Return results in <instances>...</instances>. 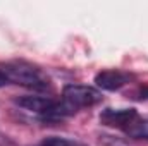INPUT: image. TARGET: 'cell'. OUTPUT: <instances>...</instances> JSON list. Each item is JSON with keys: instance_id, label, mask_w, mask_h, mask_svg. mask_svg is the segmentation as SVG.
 I'll return each mask as SVG.
<instances>
[{"instance_id": "1", "label": "cell", "mask_w": 148, "mask_h": 146, "mask_svg": "<svg viewBox=\"0 0 148 146\" xmlns=\"http://www.w3.org/2000/svg\"><path fill=\"white\" fill-rule=\"evenodd\" d=\"M0 71L5 74L9 83L24 86V88L35 89V91H45L50 88V77L31 62L10 60V62H5Z\"/></svg>"}, {"instance_id": "6", "label": "cell", "mask_w": 148, "mask_h": 146, "mask_svg": "<svg viewBox=\"0 0 148 146\" xmlns=\"http://www.w3.org/2000/svg\"><path fill=\"white\" fill-rule=\"evenodd\" d=\"M124 132L133 138V139H145L148 141V117H136L126 129Z\"/></svg>"}, {"instance_id": "9", "label": "cell", "mask_w": 148, "mask_h": 146, "mask_svg": "<svg viewBox=\"0 0 148 146\" xmlns=\"http://www.w3.org/2000/svg\"><path fill=\"white\" fill-rule=\"evenodd\" d=\"M7 84H9V79L5 77V74L0 71V88H3V86H7Z\"/></svg>"}, {"instance_id": "7", "label": "cell", "mask_w": 148, "mask_h": 146, "mask_svg": "<svg viewBox=\"0 0 148 146\" xmlns=\"http://www.w3.org/2000/svg\"><path fill=\"white\" fill-rule=\"evenodd\" d=\"M36 146H88L81 141H76V139H69V138H60V136H50V138H45L41 139Z\"/></svg>"}, {"instance_id": "4", "label": "cell", "mask_w": 148, "mask_h": 146, "mask_svg": "<svg viewBox=\"0 0 148 146\" xmlns=\"http://www.w3.org/2000/svg\"><path fill=\"white\" fill-rule=\"evenodd\" d=\"M133 77L134 76L131 72H126L121 69H105L95 76V84L98 89H103V91H117L127 83H131Z\"/></svg>"}, {"instance_id": "8", "label": "cell", "mask_w": 148, "mask_h": 146, "mask_svg": "<svg viewBox=\"0 0 148 146\" xmlns=\"http://www.w3.org/2000/svg\"><path fill=\"white\" fill-rule=\"evenodd\" d=\"M133 98L134 100H148V84H145V86H140L134 93H133Z\"/></svg>"}, {"instance_id": "2", "label": "cell", "mask_w": 148, "mask_h": 146, "mask_svg": "<svg viewBox=\"0 0 148 146\" xmlns=\"http://www.w3.org/2000/svg\"><path fill=\"white\" fill-rule=\"evenodd\" d=\"M103 100L100 89L93 86H84V84H66L62 89V103L76 113L81 108H90L95 107Z\"/></svg>"}, {"instance_id": "5", "label": "cell", "mask_w": 148, "mask_h": 146, "mask_svg": "<svg viewBox=\"0 0 148 146\" xmlns=\"http://www.w3.org/2000/svg\"><path fill=\"white\" fill-rule=\"evenodd\" d=\"M136 117L138 112L134 108H105L100 113V124L105 127L124 131Z\"/></svg>"}, {"instance_id": "3", "label": "cell", "mask_w": 148, "mask_h": 146, "mask_svg": "<svg viewBox=\"0 0 148 146\" xmlns=\"http://www.w3.org/2000/svg\"><path fill=\"white\" fill-rule=\"evenodd\" d=\"M17 107L28 110L31 113H36L40 117V120L47 122L48 117L53 113V110L57 108L59 100L48 98V96H33V95H26V96H19L14 100Z\"/></svg>"}]
</instances>
